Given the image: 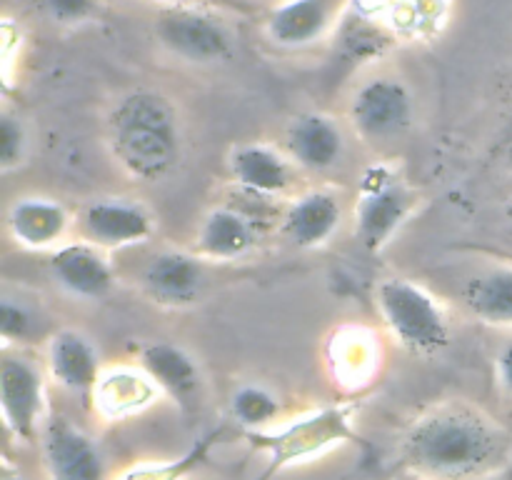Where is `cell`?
Returning a JSON list of instances; mask_svg holds the SVG:
<instances>
[{
	"label": "cell",
	"mask_w": 512,
	"mask_h": 480,
	"mask_svg": "<svg viewBox=\"0 0 512 480\" xmlns=\"http://www.w3.org/2000/svg\"><path fill=\"white\" fill-rule=\"evenodd\" d=\"M510 438L495 418L463 400H450L408 425L400 460L423 480H478L508 463Z\"/></svg>",
	"instance_id": "cell-1"
},
{
	"label": "cell",
	"mask_w": 512,
	"mask_h": 480,
	"mask_svg": "<svg viewBox=\"0 0 512 480\" xmlns=\"http://www.w3.org/2000/svg\"><path fill=\"white\" fill-rule=\"evenodd\" d=\"M105 148L120 173L135 183H160L183 155V123L168 95L130 90L105 118Z\"/></svg>",
	"instance_id": "cell-2"
},
{
	"label": "cell",
	"mask_w": 512,
	"mask_h": 480,
	"mask_svg": "<svg viewBox=\"0 0 512 480\" xmlns=\"http://www.w3.org/2000/svg\"><path fill=\"white\" fill-rule=\"evenodd\" d=\"M355 413H358V408L353 403H333L313 410L303 418L290 420L283 428L243 433L245 440L260 455L268 458L258 480H273L280 470L303 463V460L318 458V455L328 453L335 445L358 443Z\"/></svg>",
	"instance_id": "cell-3"
},
{
	"label": "cell",
	"mask_w": 512,
	"mask_h": 480,
	"mask_svg": "<svg viewBox=\"0 0 512 480\" xmlns=\"http://www.w3.org/2000/svg\"><path fill=\"white\" fill-rule=\"evenodd\" d=\"M380 320L408 353L438 355L450 345L453 320L443 300L418 280L390 275L375 285Z\"/></svg>",
	"instance_id": "cell-4"
},
{
	"label": "cell",
	"mask_w": 512,
	"mask_h": 480,
	"mask_svg": "<svg viewBox=\"0 0 512 480\" xmlns=\"http://www.w3.org/2000/svg\"><path fill=\"white\" fill-rule=\"evenodd\" d=\"M345 118L360 143L373 150L393 148L415 123L413 90L398 75H370L350 93Z\"/></svg>",
	"instance_id": "cell-5"
},
{
	"label": "cell",
	"mask_w": 512,
	"mask_h": 480,
	"mask_svg": "<svg viewBox=\"0 0 512 480\" xmlns=\"http://www.w3.org/2000/svg\"><path fill=\"white\" fill-rule=\"evenodd\" d=\"M418 193L383 165L368 170L353 205V235L368 253H380L418 208Z\"/></svg>",
	"instance_id": "cell-6"
},
{
	"label": "cell",
	"mask_w": 512,
	"mask_h": 480,
	"mask_svg": "<svg viewBox=\"0 0 512 480\" xmlns=\"http://www.w3.org/2000/svg\"><path fill=\"white\" fill-rule=\"evenodd\" d=\"M48 370L28 348H5L0 360V408L8 433L30 445L48 420Z\"/></svg>",
	"instance_id": "cell-7"
},
{
	"label": "cell",
	"mask_w": 512,
	"mask_h": 480,
	"mask_svg": "<svg viewBox=\"0 0 512 480\" xmlns=\"http://www.w3.org/2000/svg\"><path fill=\"white\" fill-rule=\"evenodd\" d=\"M155 38L170 55L193 65L223 63L235 50L233 30L205 5H165L155 15Z\"/></svg>",
	"instance_id": "cell-8"
},
{
	"label": "cell",
	"mask_w": 512,
	"mask_h": 480,
	"mask_svg": "<svg viewBox=\"0 0 512 480\" xmlns=\"http://www.w3.org/2000/svg\"><path fill=\"white\" fill-rule=\"evenodd\" d=\"M158 230L155 215L143 200L128 195H100L75 210V238L103 250H125L148 243Z\"/></svg>",
	"instance_id": "cell-9"
},
{
	"label": "cell",
	"mask_w": 512,
	"mask_h": 480,
	"mask_svg": "<svg viewBox=\"0 0 512 480\" xmlns=\"http://www.w3.org/2000/svg\"><path fill=\"white\" fill-rule=\"evenodd\" d=\"M298 165L288 158L283 145L248 140L230 148L228 173L240 193L263 200L288 198L295 188Z\"/></svg>",
	"instance_id": "cell-10"
},
{
	"label": "cell",
	"mask_w": 512,
	"mask_h": 480,
	"mask_svg": "<svg viewBox=\"0 0 512 480\" xmlns=\"http://www.w3.org/2000/svg\"><path fill=\"white\" fill-rule=\"evenodd\" d=\"M135 363L158 383L163 395L180 413L193 415L203 408L205 375L198 360L173 340H148L140 345Z\"/></svg>",
	"instance_id": "cell-11"
},
{
	"label": "cell",
	"mask_w": 512,
	"mask_h": 480,
	"mask_svg": "<svg viewBox=\"0 0 512 480\" xmlns=\"http://www.w3.org/2000/svg\"><path fill=\"white\" fill-rule=\"evenodd\" d=\"M205 263L193 250H158L140 270V290L160 308H190L203 295Z\"/></svg>",
	"instance_id": "cell-12"
},
{
	"label": "cell",
	"mask_w": 512,
	"mask_h": 480,
	"mask_svg": "<svg viewBox=\"0 0 512 480\" xmlns=\"http://www.w3.org/2000/svg\"><path fill=\"white\" fill-rule=\"evenodd\" d=\"M5 230L15 245L33 253H53L75 238V213L48 195H23L10 203Z\"/></svg>",
	"instance_id": "cell-13"
},
{
	"label": "cell",
	"mask_w": 512,
	"mask_h": 480,
	"mask_svg": "<svg viewBox=\"0 0 512 480\" xmlns=\"http://www.w3.org/2000/svg\"><path fill=\"white\" fill-rule=\"evenodd\" d=\"M40 445L50 480H105V460L98 443L65 415H48Z\"/></svg>",
	"instance_id": "cell-14"
},
{
	"label": "cell",
	"mask_w": 512,
	"mask_h": 480,
	"mask_svg": "<svg viewBox=\"0 0 512 480\" xmlns=\"http://www.w3.org/2000/svg\"><path fill=\"white\" fill-rule=\"evenodd\" d=\"M288 158L305 173H330L345 158V130L333 115L320 110H303L293 115L280 140Z\"/></svg>",
	"instance_id": "cell-15"
},
{
	"label": "cell",
	"mask_w": 512,
	"mask_h": 480,
	"mask_svg": "<svg viewBox=\"0 0 512 480\" xmlns=\"http://www.w3.org/2000/svg\"><path fill=\"white\" fill-rule=\"evenodd\" d=\"M48 273L65 295L75 300H103L115 288V268L108 250L73 238L58 250L48 253Z\"/></svg>",
	"instance_id": "cell-16"
},
{
	"label": "cell",
	"mask_w": 512,
	"mask_h": 480,
	"mask_svg": "<svg viewBox=\"0 0 512 480\" xmlns=\"http://www.w3.org/2000/svg\"><path fill=\"white\" fill-rule=\"evenodd\" d=\"M345 218L343 200L328 188H310L295 193L283 205L278 230L298 250L323 248L335 238Z\"/></svg>",
	"instance_id": "cell-17"
},
{
	"label": "cell",
	"mask_w": 512,
	"mask_h": 480,
	"mask_svg": "<svg viewBox=\"0 0 512 480\" xmlns=\"http://www.w3.org/2000/svg\"><path fill=\"white\" fill-rule=\"evenodd\" d=\"M258 215L238 205H215L200 218L193 235V253L215 263H235L258 248L260 223Z\"/></svg>",
	"instance_id": "cell-18"
},
{
	"label": "cell",
	"mask_w": 512,
	"mask_h": 480,
	"mask_svg": "<svg viewBox=\"0 0 512 480\" xmlns=\"http://www.w3.org/2000/svg\"><path fill=\"white\" fill-rule=\"evenodd\" d=\"M158 398H163L158 383L138 363H123L103 365L88 403L98 418L118 423L148 410Z\"/></svg>",
	"instance_id": "cell-19"
},
{
	"label": "cell",
	"mask_w": 512,
	"mask_h": 480,
	"mask_svg": "<svg viewBox=\"0 0 512 480\" xmlns=\"http://www.w3.org/2000/svg\"><path fill=\"white\" fill-rule=\"evenodd\" d=\"M45 370L58 388L90 400L103 363L88 335L75 328H55L45 340Z\"/></svg>",
	"instance_id": "cell-20"
},
{
	"label": "cell",
	"mask_w": 512,
	"mask_h": 480,
	"mask_svg": "<svg viewBox=\"0 0 512 480\" xmlns=\"http://www.w3.org/2000/svg\"><path fill=\"white\" fill-rule=\"evenodd\" d=\"M460 303L480 323L512 328V265L493 263L460 283Z\"/></svg>",
	"instance_id": "cell-21"
},
{
	"label": "cell",
	"mask_w": 512,
	"mask_h": 480,
	"mask_svg": "<svg viewBox=\"0 0 512 480\" xmlns=\"http://www.w3.org/2000/svg\"><path fill=\"white\" fill-rule=\"evenodd\" d=\"M330 25L328 0H285L265 20V33L280 48H305Z\"/></svg>",
	"instance_id": "cell-22"
},
{
	"label": "cell",
	"mask_w": 512,
	"mask_h": 480,
	"mask_svg": "<svg viewBox=\"0 0 512 480\" xmlns=\"http://www.w3.org/2000/svg\"><path fill=\"white\" fill-rule=\"evenodd\" d=\"M380 358H383V350H380L378 338L365 328H355V325L340 328L330 343V365L335 368V378L338 383H348L353 388L373 378Z\"/></svg>",
	"instance_id": "cell-23"
},
{
	"label": "cell",
	"mask_w": 512,
	"mask_h": 480,
	"mask_svg": "<svg viewBox=\"0 0 512 480\" xmlns=\"http://www.w3.org/2000/svg\"><path fill=\"white\" fill-rule=\"evenodd\" d=\"M55 328H48L43 308L25 295L5 293L0 300V338L5 348H28L40 338L48 340Z\"/></svg>",
	"instance_id": "cell-24"
},
{
	"label": "cell",
	"mask_w": 512,
	"mask_h": 480,
	"mask_svg": "<svg viewBox=\"0 0 512 480\" xmlns=\"http://www.w3.org/2000/svg\"><path fill=\"white\" fill-rule=\"evenodd\" d=\"M283 413V403L270 388L260 383H243L230 395V418L248 430H265Z\"/></svg>",
	"instance_id": "cell-25"
},
{
	"label": "cell",
	"mask_w": 512,
	"mask_h": 480,
	"mask_svg": "<svg viewBox=\"0 0 512 480\" xmlns=\"http://www.w3.org/2000/svg\"><path fill=\"white\" fill-rule=\"evenodd\" d=\"M220 438V430H213V433L203 435L193 448L185 455L173 460H153V463L135 465V468L125 470L118 480H185L190 473H193L198 465H203V460L208 458L210 448H213L215 440Z\"/></svg>",
	"instance_id": "cell-26"
},
{
	"label": "cell",
	"mask_w": 512,
	"mask_h": 480,
	"mask_svg": "<svg viewBox=\"0 0 512 480\" xmlns=\"http://www.w3.org/2000/svg\"><path fill=\"white\" fill-rule=\"evenodd\" d=\"M28 130L20 115L13 110H3L0 113V170L10 173V170L20 168L28 155Z\"/></svg>",
	"instance_id": "cell-27"
},
{
	"label": "cell",
	"mask_w": 512,
	"mask_h": 480,
	"mask_svg": "<svg viewBox=\"0 0 512 480\" xmlns=\"http://www.w3.org/2000/svg\"><path fill=\"white\" fill-rule=\"evenodd\" d=\"M45 18L55 20L60 25L83 23L93 18L98 10V0H33Z\"/></svg>",
	"instance_id": "cell-28"
},
{
	"label": "cell",
	"mask_w": 512,
	"mask_h": 480,
	"mask_svg": "<svg viewBox=\"0 0 512 480\" xmlns=\"http://www.w3.org/2000/svg\"><path fill=\"white\" fill-rule=\"evenodd\" d=\"M495 378H498L500 388L512 398V340L500 345L498 355H495Z\"/></svg>",
	"instance_id": "cell-29"
},
{
	"label": "cell",
	"mask_w": 512,
	"mask_h": 480,
	"mask_svg": "<svg viewBox=\"0 0 512 480\" xmlns=\"http://www.w3.org/2000/svg\"><path fill=\"white\" fill-rule=\"evenodd\" d=\"M170 3H183V5H205V8L215 10H230V13L250 15L253 13V5L248 0H170ZM168 3V5H170Z\"/></svg>",
	"instance_id": "cell-30"
},
{
	"label": "cell",
	"mask_w": 512,
	"mask_h": 480,
	"mask_svg": "<svg viewBox=\"0 0 512 480\" xmlns=\"http://www.w3.org/2000/svg\"><path fill=\"white\" fill-rule=\"evenodd\" d=\"M3 480H25V478H23V475H5Z\"/></svg>",
	"instance_id": "cell-31"
}]
</instances>
